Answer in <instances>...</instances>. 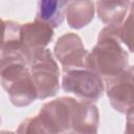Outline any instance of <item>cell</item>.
Instances as JSON below:
<instances>
[{"label":"cell","mask_w":134,"mask_h":134,"mask_svg":"<svg viewBox=\"0 0 134 134\" xmlns=\"http://www.w3.org/2000/svg\"><path fill=\"white\" fill-rule=\"evenodd\" d=\"M70 1L66 0H41L38 2L36 20L42 21L52 28L59 27L65 17Z\"/></svg>","instance_id":"obj_10"},{"label":"cell","mask_w":134,"mask_h":134,"mask_svg":"<svg viewBox=\"0 0 134 134\" xmlns=\"http://www.w3.org/2000/svg\"><path fill=\"white\" fill-rule=\"evenodd\" d=\"M17 134H54V132L46 118L39 113L23 120L17 129Z\"/></svg>","instance_id":"obj_14"},{"label":"cell","mask_w":134,"mask_h":134,"mask_svg":"<svg viewBox=\"0 0 134 134\" xmlns=\"http://www.w3.org/2000/svg\"><path fill=\"white\" fill-rule=\"evenodd\" d=\"M3 25V37L1 43L0 54L8 53H23L28 61H30V53L23 47L21 41V27L22 25L18 22L10 20H2Z\"/></svg>","instance_id":"obj_12"},{"label":"cell","mask_w":134,"mask_h":134,"mask_svg":"<svg viewBox=\"0 0 134 134\" xmlns=\"http://www.w3.org/2000/svg\"><path fill=\"white\" fill-rule=\"evenodd\" d=\"M130 13H134V1L130 2Z\"/></svg>","instance_id":"obj_17"},{"label":"cell","mask_w":134,"mask_h":134,"mask_svg":"<svg viewBox=\"0 0 134 134\" xmlns=\"http://www.w3.org/2000/svg\"><path fill=\"white\" fill-rule=\"evenodd\" d=\"M99 113L91 102L75 99L71 114L72 134H97Z\"/></svg>","instance_id":"obj_8"},{"label":"cell","mask_w":134,"mask_h":134,"mask_svg":"<svg viewBox=\"0 0 134 134\" xmlns=\"http://www.w3.org/2000/svg\"><path fill=\"white\" fill-rule=\"evenodd\" d=\"M95 8L99 20L107 26H119L125 21L130 1H97Z\"/></svg>","instance_id":"obj_11"},{"label":"cell","mask_w":134,"mask_h":134,"mask_svg":"<svg viewBox=\"0 0 134 134\" xmlns=\"http://www.w3.org/2000/svg\"><path fill=\"white\" fill-rule=\"evenodd\" d=\"M1 134H16V133L10 132V131H1Z\"/></svg>","instance_id":"obj_18"},{"label":"cell","mask_w":134,"mask_h":134,"mask_svg":"<svg viewBox=\"0 0 134 134\" xmlns=\"http://www.w3.org/2000/svg\"><path fill=\"white\" fill-rule=\"evenodd\" d=\"M53 28L39 20L22 24L21 41L23 47L30 53L45 49L53 38Z\"/></svg>","instance_id":"obj_9"},{"label":"cell","mask_w":134,"mask_h":134,"mask_svg":"<svg viewBox=\"0 0 134 134\" xmlns=\"http://www.w3.org/2000/svg\"><path fill=\"white\" fill-rule=\"evenodd\" d=\"M53 53L63 66V70L86 68V60L89 52L76 34L67 32L61 36L54 45Z\"/></svg>","instance_id":"obj_5"},{"label":"cell","mask_w":134,"mask_h":134,"mask_svg":"<svg viewBox=\"0 0 134 134\" xmlns=\"http://www.w3.org/2000/svg\"><path fill=\"white\" fill-rule=\"evenodd\" d=\"M29 71L38 90V97L54 96L60 89V70L51 51L47 48L31 53Z\"/></svg>","instance_id":"obj_2"},{"label":"cell","mask_w":134,"mask_h":134,"mask_svg":"<svg viewBox=\"0 0 134 134\" xmlns=\"http://www.w3.org/2000/svg\"><path fill=\"white\" fill-rule=\"evenodd\" d=\"M106 92L112 108L127 114L134 107V66L121 72L105 77Z\"/></svg>","instance_id":"obj_4"},{"label":"cell","mask_w":134,"mask_h":134,"mask_svg":"<svg viewBox=\"0 0 134 134\" xmlns=\"http://www.w3.org/2000/svg\"><path fill=\"white\" fill-rule=\"evenodd\" d=\"M119 26H106L97 37V42L89 52L86 68L105 77L115 75L128 67L129 57L119 36Z\"/></svg>","instance_id":"obj_1"},{"label":"cell","mask_w":134,"mask_h":134,"mask_svg":"<svg viewBox=\"0 0 134 134\" xmlns=\"http://www.w3.org/2000/svg\"><path fill=\"white\" fill-rule=\"evenodd\" d=\"M75 98L62 96L51 102L45 103L40 114L43 115L49 122L54 134L67 133L71 130V114Z\"/></svg>","instance_id":"obj_6"},{"label":"cell","mask_w":134,"mask_h":134,"mask_svg":"<svg viewBox=\"0 0 134 134\" xmlns=\"http://www.w3.org/2000/svg\"><path fill=\"white\" fill-rule=\"evenodd\" d=\"M62 88L87 102L97 100L105 90L102 75L87 68L63 70Z\"/></svg>","instance_id":"obj_3"},{"label":"cell","mask_w":134,"mask_h":134,"mask_svg":"<svg viewBox=\"0 0 134 134\" xmlns=\"http://www.w3.org/2000/svg\"><path fill=\"white\" fill-rule=\"evenodd\" d=\"M119 36L121 43L131 52H134V13H130L120 25Z\"/></svg>","instance_id":"obj_15"},{"label":"cell","mask_w":134,"mask_h":134,"mask_svg":"<svg viewBox=\"0 0 134 134\" xmlns=\"http://www.w3.org/2000/svg\"><path fill=\"white\" fill-rule=\"evenodd\" d=\"M2 88L7 92L10 103L16 107H26L38 97V90L31 77L29 68L20 75L1 83Z\"/></svg>","instance_id":"obj_7"},{"label":"cell","mask_w":134,"mask_h":134,"mask_svg":"<svg viewBox=\"0 0 134 134\" xmlns=\"http://www.w3.org/2000/svg\"><path fill=\"white\" fill-rule=\"evenodd\" d=\"M95 2L90 0L70 1L66 12L67 23L71 28L80 29L87 26L93 19Z\"/></svg>","instance_id":"obj_13"},{"label":"cell","mask_w":134,"mask_h":134,"mask_svg":"<svg viewBox=\"0 0 134 134\" xmlns=\"http://www.w3.org/2000/svg\"><path fill=\"white\" fill-rule=\"evenodd\" d=\"M124 134H134V107L127 112V121Z\"/></svg>","instance_id":"obj_16"}]
</instances>
